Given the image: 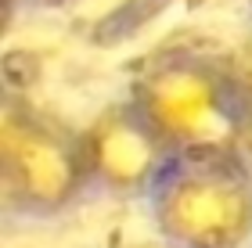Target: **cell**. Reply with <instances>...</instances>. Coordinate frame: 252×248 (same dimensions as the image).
I'll list each match as a JSON object with an SVG mask.
<instances>
[{
  "label": "cell",
  "instance_id": "obj_1",
  "mask_svg": "<svg viewBox=\"0 0 252 248\" xmlns=\"http://www.w3.org/2000/svg\"><path fill=\"white\" fill-rule=\"evenodd\" d=\"M130 97L155 122L173 155H245L252 137V94L242 72L194 51L144 61Z\"/></svg>",
  "mask_w": 252,
  "mask_h": 248
},
{
  "label": "cell",
  "instance_id": "obj_2",
  "mask_svg": "<svg viewBox=\"0 0 252 248\" xmlns=\"http://www.w3.org/2000/svg\"><path fill=\"white\" fill-rule=\"evenodd\" d=\"M152 216L173 248H242L252 234V159L173 155L152 187Z\"/></svg>",
  "mask_w": 252,
  "mask_h": 248
},
{
  "label": "cell",
  "instance_id": "obj_3",
  "mask_svg": "<svg viewBox=\"0 0 252 248\" xmlns=\"http://www.w3.org/2000/svg\"><path fill=\"white\" fill-rule=\"evenodd\" d=\"M0 184L15 212L54 216L68 209L90 184L83 130L11 97L0 126Z\"/></svg>",
  "mask_w": 252,
  "mask_h": 248
},
{
  "label": "cell",
  "instance_id": "obj_4",
  "mask_svg": "<svg viewBox=\"0 0 252 248\" xmlns=\"http://www.w3.org/2000/svg\"><path fill=\"white\" fill-rule=\"evenodd\" d=\"M83 151L90 184L108 194H152L158 176L173 162V151L155 130V122L137 108V101L101 108L83 130Z\"/></svg>",
  "mask_w": 252,
  "mask_h": 248
},
{
  "label": "cell",
  "instance_id": "obj_5",
  "mask_svg": "<svg viewBox=\"0 0 252 248\" xmlns=\"http://www.w3.org/2000/svg\"><path fill=\"white\" fill-rule=\"evenodd\" d=\"M242 80H245L249 94H252V54H249V61H245V69H242Z\"/></svg>",
  "mask_w": 252,
  "mask_h": 248
},
{
  "label": "cell",
  "instance_id": "obj_6",
  "mask_svg": "<svg viewBox=\"0 0 252 248\" xmlns=\"http://www.w3.org/2000/svg\"><path fill=\"white\" fill-rule=\"evenodd\" d=\"M22 4H32V7H51V4H62V0H22Z\"/></svg>",
  "mask_w": 252,
  "mask_h": 248
},
{
  "label": "cell",
  "instance_id": "obj_7",
  "mask_svg": "<svg viewBox=\"0 0 252 248\" xmlns=\"http://www.w3.org/2000/svg\"><path fill=\"white\" fill-rule=\"evenodd\" d=\"M245 155H249V159H252V137H249V148H245Z\"/></svg>",
  "mask_w": 252,
  "mask_h": 248
}]
</instances>
